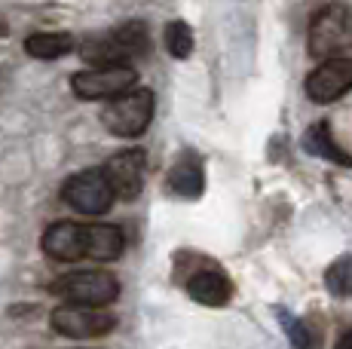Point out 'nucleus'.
Wrapping results in <instances>:
<instances>
[{"mask_svg":"<svg viewBox=\"0 0 352 349\" xmlns=\"http://www.w3.org/2000/svg\"><path fill=\"white\" fill-rule=\"evenodd\" d=\"M138 83V71L132 65H101L86 68L71 77V89L83 102H101V98H117L126 89Z\"/></svg>","mask_w":352,"mask_h":349,"instance_id":"nucleus-5","label":"nucleus"},{"mask_svg":"<svg viewBox=\"0 0 352 349\" xmlns=\"http://www.w3.org/2000/svg\"><path fill=\"white\" fill-rule=\"evenodd\" d=\"M334 349H352V328H349V331H343V334H340V340L334 344Z\"/></svg>","mask_w":352,"mask_h":349,"instance_id":"nucleus-20","label":"nucleus"},{"mask_svg":"<svg viewBox=\"0 0 352 349\" xmlns=\"http://www.w3.org/2000/svg\"><path fill=\"white\" fill-rule=\"evenodd\" d=\"M153 120V92L144 86H132L123 95L111 98V104L101 113V123L107 126L111 135L120 138H135L151 126Z\"/></svg>","mask_w":352,"mask_h":349,"instance_id":"nucleus-2","label":"nucleus"},{"mask_svg":"<svg viewBox=\"0 0 352 349\" xmlns=\"http://www.w3.org/2000/svg\"><path fill=\"white\" fill-rule=\"evenodd\" d=\"M80 52H83V58H86V62H92L96 68H101V65H126L129 62L126 49L117 43V37H113V34L89 37Z\"/></svg>","mask_w":352,"mask_h":349,"instance_id":"nucleus-14","label":"nucleus"},{"mask_svg":"<svg viewBox=\"0 0 352 349\" xmlns=\"http://www.w3.org/2000/svg\"><path fill=\"white\" fill-rule=\"evenodd\" d=\"M166 49L172 52L175 58H187L193 52V28L181 19L166 25Z\"/></svg>","mask_w":352,"mask_h":349,"instance_id":"nucleus-19","label":"nucleus"},{"mask_svg":"<svg viewBox=\"0 0 352 349\" xmlns=\"http://www.w3.org/2000/svg\"><path fill=\"white\" fill-rule=\"evenodd\" d=\"M113 37H117V43L126 49V56H141V52L151 49V34H147V25L144 22H126L120 25L117 31H113Z\"/></svg>","mask_w":352,"mask_h":349,"instance_id":"nucleus-18","label":"nucleus"},{"mask_svg":"<svg viewBox=\"0 0 352 349\" xmlns=\"http://www.w3.org/2000/svg\"><path fill=\"white\" fill-rule=\"evenodd\" d=\"M187 294L202 306H224L233 297V282L221 267L206 264L187 279Z\"/></svg>","mask_w":352,"mask_h":349,"instance_id":"nucleus-10","label":"nucleus"},{"mask_svg":"<svg viewBox=\"0 0 352 349\" xmlns=\"http://www.w3.org/2000/svg\"><path fill=\"white\" fill-rule=\"evenodd\" d=\"M276 315H279L282 331H285V337H288L291 349H319V334H316L313 328H309L307 322L300 319V315L282 310V306L276 310Z\"/></svg>","mask_w":352,"mask_h":349,"instance_id":"nucleus-16","label":"nucleus"},{"mask_svg":"<svg viewBox=\"0 0 352 349\" xmlns=\"http://www.w3.org/2000/svg\"><path fill=\"white\" fill-rule=\"evenodd\" d=\"M352 89V58L334 56L307 77V98L316 104H334Z\"/></svg>","mask_w":352,"mask_h":349,"instance_id":"nucleus-7","label":"nucleus"},{"mask_svg":"<svg viewBox=\"0 0 352 349\" xmlns=\"http://www.w3.org/2000/svg\"><path fill=\"white\" fill-rule=\"evenodd\" d=\"M46 258L62 260V264H77L86 260V224H74V221H58V224L46 227L43 239H40Z\"/></svg>","mask_w":352,"mask_h":349,"instance_id":"nucleus-8","label":"nucleus"},{"mask_svg":"<svg viewBox=\"0 0 352 349\" xmlns=\"http://www.w3.org/2000/svg\"><path fill=\"white\" fill-rule=\"evenodd\" d=\"M62 199L71 205L74 212L96 218V214L111 212L117 193H113V187H111V181H107L104 169H86V172L71 174V178L65 181Z\"/></svg>","mask_w":352,"mask_h":349,"instance_id":"nucleus-4","label":"nucleus"},{"mask_svg":"<svg viewBox=\"0 0 352 349\" xmlns=\"http://www.w3.org/2000/svg\"><path fill=\"white\" fill-rule=\"evenodd\" d=\"M324 288H328L331 297H340V300L352 297V254H340L324 270Z\"/></svg>","mask_w":352,"mask_h":349,"instance_id":"nucleus-17","label":"nucleus"},{"mask_svg":"<svg viewBox=\"0 0 352 349\" xmlns=\"http://www.w3.org/2000/svg\"><path fill=\"white\" fill-rule=\"evenodd\" d=\"M71 49H74L71 34H50V31H43V34H31L25 40V52L34 58H43V62L65 56V52H71Z\"/></svg>","mask_w":352,"mask_h":349,"instance_id":"nucleus-15","label":"nucleus"},{"mask_svg":"<svg viewBox=\"0 0 352 349\" xmlns=\"http://www.w3.org/2000/svg\"><path fill=\"white\" fill-rule=\"evenodd\" d=\"M303 150L316 159H328L334 166H343V169H352V153H346L340 144H337L334 132H331V123L319 120L316 126H309L307 135H303Z\"/></svg>","mask_w":352,"mask_h":349,"instance_id":"nucleus-12","label":"nucleus"},{"mask_svg":"<svg viewBox=\"0 0 352 349\" xmlns=\"http://www.w3.org/2000/svg\"><path fill=\"white\" fill-rule=\"evenodd\" d=\"M307 49L313 58H334L352 49V6L349 3H328L309 22Z\"/></svg>","mask_w":352,"mask_h":349,"instance_id":"nucleus-1","label":"nucleus"},{"mask_svg":"<svg viewBox=\"0 0 352 349\" xmlns=\"http://www.w3.org/2000/svg\"><path fill=\"white\" fill-rule=\"evenodd\" d=\"M144 150H120L101 166L117 196L135 199L141 193V187H144Z\"/></svg>","mask_w":352,"mask_h":349,"instance_id":"nucleus-9","label":"nucleus"},{"mask_svg":"<svg viewBox=\"0 0 352 349\" xmlns=\"http://www.w3.org/2000/svg\"><path fill=\"white\" fill-rule=\"evenodd\" d=\"M168 190L181 199H199L202 190H206V169H202V159L196 153H181L175 159V166L168 169V178H166Z\"/></svg>","mask_w":352,"mask_h":349,"instance_id":"nucleus-11","label":"nucleus"},{"mask_svg":"<svg viewBox=\"0 0 352 349\" xmlns=\"http://www.w3.org/2000/svg\"><path fill=\"white\" fill-rule=\"evenodd\" d=\"M126 239L120 227L111 224H86V260H98V264H111L123 254Z\"/></svg>","mask_w":352,"mask_h":349,"instance_id":"nucleus-13","label":"nucleus"},{"mask_svg":"<svg viewBox=\"0 0 352 349\" xmlns=\"http://www.w3.org/2000/svg\"><path fill=\"white\" fill-rule=\"evenodd\" d=\"M50 322L62 337H71V340L104 337V334H111L117 328V315L111 310H104V306H80V304L58 306Z\"/></svg>","mask_w":352,"mask_h":349,"instance_id":"nucleus-6","label":"nucleus"},{"mask_svg":"<svg viewBox=\"0 0 352 349\" xmlns=\"http://www.w3.org/2000/svg\"><path fill=\"white\" fill-rule=\"evenodd\" d=\"M52 294H58L67 304L80 306H107L120 297V282L107 270H77L56 279L50 285Z\"/></svg>","mask_w":352,"mask_h":349,"instance_id":"nucleus-3","label":"nucleus"}]
</instances>
